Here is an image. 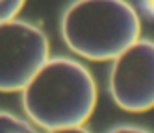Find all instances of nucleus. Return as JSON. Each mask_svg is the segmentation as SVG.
<instances>
[{"mask_svg":"<svg viewBox=\"0 0 154 133\" xmlns=\"http://www.w3.org/2000/svg\"><path fill=\"white\" fill-rule=\"evenodd\" d=\"M45 31L26 20L0 24V93H20L48 61Z\"/></svg>","mask_w":154,"mask_h":133,"instance_id":"nucleus-3","label":"nucleus"},{"mask_svg":"<svg viewBox=\"0 0 154 133\" xmlns=\"http://www.w3.org/2000/svg\"><path fill=\"white\" fill-rule=\"evenodd\" d=\"M108 133H150L143 128H137V126H117L113 129H109Z\"/></svg>","mask_w":154,"mask_h":133,"instance_id":"nucleus-7","label":"nucleus"},{"mask_svg":"<svg viewBox=\"0 0 154 133\" xmlns=\"http://www.w3.org/2000/svg\"><path fill=\"white\" fill-rule=\"evenodd\" d=\"M0 133H37V131L30 122L23 120L20 117L9 113V111H0Z\"/></svg>","mask_w":154,"mask_h":133,"instance_id":"nucleus-5","label":"nucleus"},{"mask_svg":"<svg viewBox=\"0 0 154 133\" xmlns=\"http://www.w3.org/2000/svg\"><path fill=\"white\" fill-rule=\"evenodd\" d=\"M97 96L95 78L71 58H48L20 91L26 115L47 131L84 126L97 107Z\"/></svg>","mask_w":154,"mask_h":133,"instance_id":"nucleus-1","label":"nucleus"},{"mask_svg":"<svg viewBox=\"0 0 154 133\" xmlns=\"http://www.w3.org/2000/svg\"><path fill=\"white\" fill-rule=\"evenodd\" d=\"M149 4H150V7L154 9V0H149Z\"/></svg>","mask_w":154,"mask_h":133,"instance_id":"nucleus-9","label":"nucleus"},{"mask_svg":"<svg viewBox=\"0 0 154 133\" xmlns=\"http://www.w3.org/2000/svg\"><path fill=\"white\" fill-rule=\"evenodd\" d=\"M109 93L113 102L128 113L154 109V41L137 39L113 59Z\"/></svg>","mask_w":154,"mask_h":133,"instance_id":"nucleus-4","label":"nucleus"},{"mask_svg":"<svg viewBox=\"0 0 154 133\" xmlns=\"http://www.w3.org/2000/svg\"><path fill=\"white\" fill-rule=\"evenodd\" d=\"M26 0H0V24L8 20H13L19 11L23 9Z\"/></svg>","mask_w":154,"mask_h":133,"instance_id":"nucleus-6","label":"nucleus"},{"mask_svg":"<svg viewBox=\"0 0 154 133\" xmlns=\"http://www.w3.org/2000/svg\"><path fill=\"white\" fill-rule=\"evenodd\" d=\"M47 133H91V131L85 129L84 126H78V128H67V129H54V131H47Z\"/></svg>","mask_w":154,"mask_h":133,"instance_id":"nucleus-8","label":"nucleus"},{"mask_svg":"<svg viewBox=\"0 0 154 133\" xmlns=\"http://www.w3.org/2000/svg\"><path fill=\"white\" fill-rule=\"evenodd\" d=\"M139 33V17L126 0H74L61 17L65 44L89 61L115 59Z\"/></svg>","mask_w":154,"mask_h":133,"instance_id":"nucleus-2","label":"nucleus"}]
</instances>
